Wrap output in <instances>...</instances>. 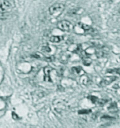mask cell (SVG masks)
Segmentation results:
<instances>
[{
    "mask_svg": "<svg viewBox=\"0 0 120 128\" xmlns=\"http://www.w3.org/2000/svg\"><path fill=\"white\" fill-rule=\"evenodd\" d=\"M64 9H65V6L63 4L55 3L49 8V13L52 16L57 17L62 14Z\"/></svg>",
    "mask_w": 120,
    "mask_h": 128,
    "instance_id": "obj_1",
    "label": "cell"
},
{
    "mask_svg": "<svg viewBox=\"0 0 120 128\" xmlns=\"http://www.w3.org/2000/svg\"><path fill=\"white\" fill-rule=\"evenodd\" d=\"M57 28L64 32H69L72 28V26L69 21L62 20L57 23Z\"/></svg>",
    "mask_w": 120,
    "mask_h": 128,
    "instance_id": "obj_2",
    "label": "cell"
},
{
    "mask_svg": "<svg viewBox=\"0 0 120 128\" xmlns=\"http://www.w3.org/2000/svg\"><path fill=\"white\" fill-rule=\"evenodd\" d=\"M12 9V5L7 0H0V14L7 13Z\"/></svg>",
    "mask_w": 120,
    "mask_h": 128,
    "instance_id": "obj_3",
    "label": "cell"
},
{
    "mask_svg": "<svg viewBox=\"0 0 120 128\" xmlns=\"http://www.w3.org/2000/svg\"><path fill=\"white\" fill-rule=\"evenodd\" d=\"M116 79H117V77L116 76H108V77H104L102 80L100 82L99 86L101 87L108 86V85L111 84L112 82L116 80Z\"/></svg>",
    "mask_w": 120,
    "mask_h": 128,
    "instance_id": "obj_4",
    "label": "cell"
},
{
    "mask_svg": "<svg viewBox=\"0 0 120 128\" xmlns=\"http://www.w3.org/2000/svg\"><path fill=\"white\" fill-rule=\"evenodd\" d=\"M52 68L50 67H45L44 68V81L48 82H52L51 77H50V72H51Z\"/></svg>",
    "mask_w": 120,
    "mask_h": 128,
    "instance_id": "obj_5",
    "label": "cell"
},
{
    "mask_svg": "<svg viewBox=\"0 0 120 128\" xmlns=\"http://www.w3.org/2000/svg\"><path fill=\"white\" fill-rule=\"evenodd\" d=\"M64 39V36H52L50 38V41L53 43H59Z\"/></svg>",
    "mask_w": 120,
    "mask_h": 128,
    "instance_id": "obj_6",
    "label": "cell"
},
{
    "mask_svg": "<svg viewBox=\"0 0 120 128\" xmlns=\"http://www.w3.org/2000/svg\"><path fill=\"white\" fill-rule=\"evenodd\" d=\"M78 24H79V25L80 28H82V29L84 30V31L89 30L91 29V26H89L87 25V24H84V23H79Z\"/></svg>",
    "mask_w": 120,
    "mask_h": 128,
    "instance_id": "obj_7",
    "label": "cell"
},
{
    "mask_svg": "<svg viewBox=\"0 0 120 128\" xmlns=\"http://www.w3.org/2000/svg\"><path fill=\"white\" fill-rule=\"evenodd\" d=\"M107 72H109L108 73H113V72H114V73L117 74L120 76V68L114 70H107Z\"/></svg>",
    "mask_w": 120,
    "mask_h": 128,
    "instance_id": "obj_8",
    "label": "cell"
},
{
    "mask_svg": "<svg viewBox=\"0 0 120 128\" xmlns=\"http://www.w3.org/2000/svg\"><path fill=\"white\" fill-rule=\"evenodd\" d=\"M91 112V110H86V109H84V110H81L80 111H79V114H89Z\"/></svg>",
    "mask_w": 120,
    "mask_h": 128,
    "instance_id": "obj_9",
    "label": "cell"
},
{
    "mask_svg": "<svg viewBox=\"0 0 120 128\" xmlns=\"http://www.w3.org/2000/svg\"><path fill=\"white\" fill-rule=\"evenodd\" d=\"M81 70H82V68H81V67H74V68H72V70L74 71V72H75V73H77V74H79Z\"/></svg>",
    "mask_w": 120,
    "mask_h": 128,
    "instance_id": "obj_10",
    "label": "cell"
},
{
    "mask_svg": "<svg viewBox=\"0 0 120 128\" xmlns=\"http://www.w3.org/2000/svg\"><path fill=\"white\" fill-rule=\"evenodd\" d=\"M88 98H89V99H91V100L93 103H96L97 100H98V99L95 96H90V97H88Z\"/></svg>",
    "mask_w": 120,
    "mask_h": 128,
    "instance_id": "obj_11",
    "label": "cell"
},
{
    "mask_svg": "<svg viewBox=\"0 0 120 128\" xmlns=\"http://www.w3.org/2000/svg\"><path fill=\"white\" fill-rule=\"evenodd\" d=\"M50 48L49 46H43L42 51L45 52H50Z\"/></svg>",
    "mask_w": 120,
    "mask_h": 128,
    "instance_id": "obj_12",
    "label": "cell"
},
{
    "mask_svg": "<svg viewBox=\"0 0 120 128\" xmlns=\"http://www.w3.org/2000/svg\"><path fill=\"white\" fill-rule=\"evenodd\" d=\"M119 13H120V8H119Z\"/></svg>",
    "mask_w": 120,
    "mask_h": 128,
    "instance_id": "obj_13",
    "label": "cell"
}]
</instances>
